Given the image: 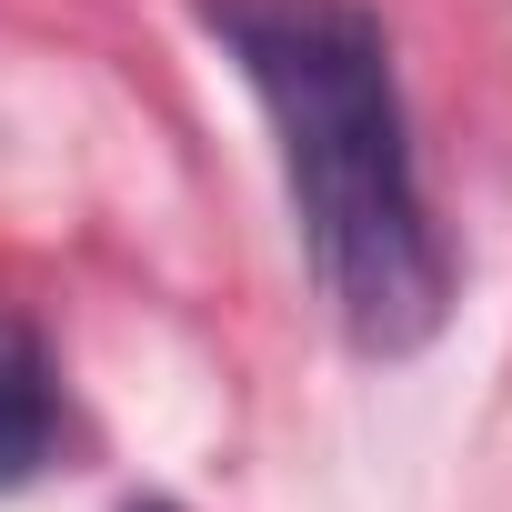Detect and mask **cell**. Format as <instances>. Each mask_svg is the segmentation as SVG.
Masks as SVG:
<instances>
[{
    "label": "cell",
    "mask_w": 512,
    "mask_h": 512,
    "mask_svg": "<svg viewBox=\"0 0 512 512\" xmlns=\"http://www.w3.org/2000/svg\"><path fill=\"white\" fill-rule=\"evenodd\" d=\"M51 432H61L51 362H41V342H31V332L0 322V482H31V472H41V452H51Z\"/></svg>",
    "instance_id": "2"
},
{
    "label": "cell",
    "mask_w": 512,
    "mask_h": 512,
    "mask_svg": "<svg viewBox=\"0 0 512 512\" xmlns=\"http://www.w3.org/2000/svg\"><path fill=\"white\" fill-rule=\"evenodd\" d=\"M201 31L231 51V71L272 121L312 282L352 352H422L452 312V241L412 161L382 11L372 0H201Z\"/></svg>",
    "instance_id": "1"
}]
</instances>
